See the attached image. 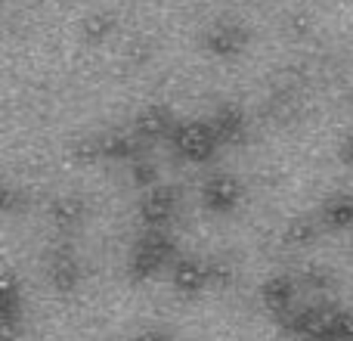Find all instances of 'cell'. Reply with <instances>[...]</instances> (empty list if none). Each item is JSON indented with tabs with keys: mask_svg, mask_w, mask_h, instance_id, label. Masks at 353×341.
<instances>
[{
	"mask_svg": "<svg viewBox=\"0 0 353 341\" xmlns=\"http://www.w3.org/2000/svg\"><path fill=\"white\" fill-rule=\"evenodd\" d=\"M176 143H180L183 155H189V159H205L214 149V130L205 128V124H186V128H180V134H176Z\"/></svg>",
	"mask_w": 353,
	"mask_h": 341,
	"instance_id": "6da1fadb",
	"label": "cell"
},
{
	"mask_svg": "<svg viewBox=\"0 0 353 341\" xmlns=\"http://www.w3.org/2000/svg\"><path fill=\"white\" fill-rule=\"evenodd\" d=\"M239 199V183L232 177H214L211 186H208V202L214 208H230Z\"/></svg>",
	"mask_w": 353,
	"mask_h": 341,
	"instance_id": "7a4b0ae2",
	"label": "cell"
},
{
	"mask_svg": "<svg viewBox=\"0 0 353 341\" xmlns=\"http://www.w3.org/2000/svg\"><path fill=\"white\" fill-rule=\"evenodd\" d=\"M176 282H180V286H186V289L199 286V282H201V270L192 267V264H186V267H180V276H176Z\"/></svg>",
	"mask_w": 353,
	"mask_h": 341,
	"instance_id": "3957f363",
	"label": "cell"
}]
</instances>
